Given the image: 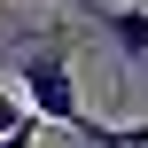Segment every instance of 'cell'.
<instances>
[{"instance_id":"obj_1","label":"cell","mask_w":148,"mask_h":148,"mask_svg":"<svg viewBox=\"0 0 148 148\" xmlns=\"http://www.w3.org/2000/svg\"><path fill=\"white\" fill-rule=\"evenodd\" d=\"M16 78H23V101H31V117L39 125H78L86 117V101H78V70H70V55L55 47V39H39L31 55H16Z\"/></svg>"},{"instance_id":"obj_2","label":"cell","mask_w":148,"mask_h":148,"mask_svg":"<svg viewBox=\"0 0 148 148\" xmlns=\"http://www.w3.org/2000/svg\"><path fill=\"white\" fill-rule=\"evenodd\" d=\"M86 16L117 39V55L133 70H148V0H86Z\"/></svg>"},{"instance_id":"obj_3","label":"cell","mask_w":148,"mask_h":148,"mask_svg":"<svg viewBox=\"0 0 148 148\" xmlns=\"http://www.w3.org/2000/svg\"><path fill=\"white\" fill-rule=\"evenodd\" d=\"M86 148H148V125H101V117H78L70 125Z\"/></svg>"},{"instance_id":"obj_4","label":"cell","mask_w":148,"mask_h":148,"mask_svg":"<svg viewBox=\"0 0 148 148\" xmlns=\"http://www.w3.org/2000/svg\"><path fill=\"white\" fill-rule=\"evenodd\" d=\"M23 125H39V117H31V109H23L8 86H0V140H8V133H23Z\"/></svg>"},{"instance_id":"obj_5","label":"cell","mask_w":148,"mask_h":148,"mask_svg":"<svg viewBox=\"0 0 148 148\" xmlns=\"http://www.w3.org/2000/svg\"><path fill=\"white\" fill-rule=\"evenodd\" d=\"M31 140H39V125H23V133H8L0 148H31Z\"/></svg>"}]
</instances>
